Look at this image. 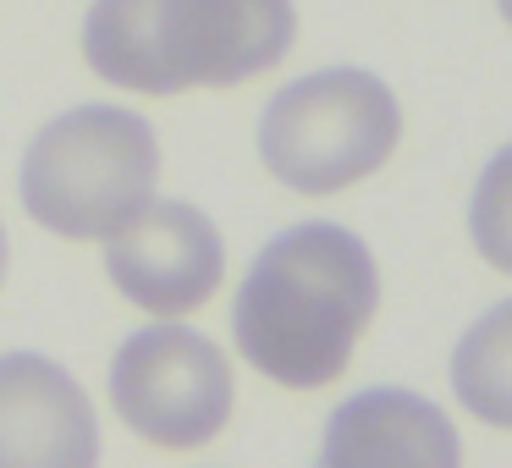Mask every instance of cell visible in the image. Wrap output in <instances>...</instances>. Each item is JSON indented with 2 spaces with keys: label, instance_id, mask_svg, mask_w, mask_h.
Listing matches in <instances>:
<instances>
[{
  "label": "cell",
  "instance_id": "obj_1",
  "mask_svg": "<svg viewBox=\"0 0 512 468\" xmlns=\"http://www.w3.org/2000/svg\"><path fill=\"white\" fill-rule=\"evenodd\" d=\"M380 303V270L364 237L336 221L287 226L259 248L232 303V336L265 380L314 391L342 380Z\"/></svg>",
  "mask_w": 512,
  "mask_h": 468
},
{
  "label": "cell",
  "instance_id": "obj_2",
  "mask_svg": "<svg viewBox=\"0 0 512 468\" xmlns=\"http://www.w3.org/2000/svg\"><path fill=\"white\" fill-rule=\"evenodd\" d=\"M298 39L292 0H94L89 72L133 94L237 89L281 67Z\"/></svg>",
  "mask_w": 512,
  "mask_h": 468
},
{
  "label": "cell",
  "instance_id": "obj_3",
  "mask_svg": "<svg viewBox=\"0 0 512 468\" xmlns=\"http://www.w3.org/2000/svg\"><path fill=\"white\" fill-rule=\"evenodd\" d=\"M160 182V138L122 105H78L34 133L23 155V204L67 243L122 232Z\"/></svg>",
  "mask_w": 512,
  "mask_h": 468
},
{
  "label": "cell",
  "instance_id": "obj_4",
  "mask_svg": "<svg viewBox=\"0 0 512 468\" xmlns=\"http://www.w3.org/2000/svg\"><path fill=\"white\" fill-rule=\"evenodd\" d=\"M402 138L397 94L364 67H325L287 83L259 116V155L292 193H342L375 177Z\"/></svg>",
  "mask_w": 512,
  "mask_h": 468
},
{
  "label": "cell",
  "instance_id": "obj_5",
  "mask_svg": "<svg viewBox=\"0 0 512 468\" xmlns=\"http://www.w3.org/2000/svg\"><path fill=\"white\" fill-rule=\"evenodd\" d=\"M111 402L144 441L193 452L232 419V369L210 336L160 320L116 347Z\"/></svg>",
  "mask_w": 512,
  "mask_h": 468
},
{
  "label": "cell",
  "instance_id": "obj_6",
  "mask_svg": "<svg viewBox=\"0 0 512 468\" xmlns=\"http://www.w3.org/2000/svg\"><path fill=\"white\" fill-rule=\"evenodd\" d=\"M105 270L127 303L177 320L215 298L226 248L204 210L182 199H149L122 232L105 237Z\"/></svg>",
  "mask_w": 512,
  "mask_h": 468
},
{
  "label": "cell",
  "instance_id": "obj_7",
  "mask_svg": "<svg viewBox=\"0 0 512 468\" xmlns=\"http://www.w3.org/2000/svg\"><path fill=\"white\" fill-rule=\"evenodd\" d=\"M100 457L94 402L56 358H0V468H89Z\"/></svg>",
  "mask_w": 512,
  "mask_h": 468
},
{
  "label": "cell",
  "instance_id": "obj_8",
  "mask_svg": "<svg viewBox=\"0 0 512 468\" xmlns=\"http://www.w3.org/2000/svg\"><path fill=\"white\" fill-rule=\"evenodd\" d=\"M325 468H457L463 463V441H457L452 419L419 391L375 386L347 397L325 424L320 446Z\"/></svg>",
  "mask_w": 512,
  "mask_h": 468
},
{
  "label": "cell",
  "instance_id": "obj_9",
  "mask_svg": "<svg viewBox=\"0 0 512 468\" xmlns=\"http://www.w3.org/2000/svg\"><path fill=\"white\" fill-rule=\"evenodd\" d=\"M452 391L474 419L512 430V298L463 331L452 353Z\"/></svg>",
  "mask_w": 512,
  "mask_h": 468
},
{
  "label": "cell",
  "instance_id": "obj_10",
  "mask_svg": "<svg viewBox=\"0 0 512 468\" xmlns=\"http://www.w3.org/2000/svg\"><path fill=\"white\" fill-rule=\"evenodd\" d=\"M468 232H474V248L485 254V265L512 276V144L479 171L474 204H468Z\"/></svg>",
  "mask_w": 512,
  "mask_h": 468
},
{
  "label": "cell",
  "instance_id": "obj_11",
  "mask_svg": "<svg viewBox=\"0 0 512 468\" xmlns=\"http://www.w3.org/2000/svg\"><path fill=\"white\" fill-rule=\"evenodd\" d=\"M0 281H6V226H0Z\"/></svg>",
  "mask_w": 512,
  "mask_h": 468
},
{
  "label": "cell",
  "instance_id": "obj_12",
  "mask_svg": "<svg viewBox=\"0 0 512 468\" xmlns=\"http://www.w3.org/2000/svg\"><path fill=\"white\" fill-rule=\"evenodd\" d=\"M496 6H501V17H507V28H512V0H496Z\"/></svg>",
  "mask_w": 512,
  "mask_h": 468
}]
</instances>
